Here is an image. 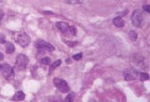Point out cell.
I'll list each match as a JSON object with an SVG mask.
<instances>
[{"instance_id":"cell-1","label":"cell","mask_w":150,"mask_h":102,"mask_svg":"<svg viewBox=\"0 0 150 102\" xmlns=\"http://www.w3.org/2000/svg\"><path fill=\"white\" fill-rule=\"evenodd\" d=\"M123 75L126 81H133L139 80L141 81H146L149 80V75L146 73L140 72L137 69L133 68H128L123 71Z\"/></svg>"},{"instance_id":"cell-2","label":"cell","mask_w":150,"mask_h":102,"mask_svg":"<svg viewBox=\"0 0 150 102\" xmlns=\"http://www.w3.org/2000/svg\"><path fill=\"white\" fill-rule=\"evenodd\" d=\"M29 63V58L23 54H19L16 58L15 67L18 71H24Z\"/></svg>"},{"instance_id":"cell-3","label":"cell","mask_w":150,"mask_h":102,"mask_svg":"<svg viewBox=\"0 0 150 102\" xmlns=\"http://www.w3.org/2000/svg\"><path fill=\"white\" fill-rule=\"evenodd\" d=\"M131 21L132 25L137 28H142L143 23L144 19L142 12L140 10H136L133 12L131 17Z\"/></svg>"},{"instance_id":"cell-4","label":"cell","mask_w":150,"mask_h":102,"mask_svg":"<svg viewBox=\"0 0 150 102\" xmlns=\"http://www.w3.org/2000/svg\"><path fill=\"white\" fill-rule=\"evenodd\" d=\"M53 83L55 87L61 92L65 93L69 91L70 89L67 81L59 78H54L53 79Z\"/></svg>"},{"instance_id":"cell-5","label":"cell","mask_w":150,"mask_h":102,"mask_svg":"<svg viewBox=\"0 0 150 102\" xmlns=\"http://www.w3.org/2000/svg\"><path fill=\"white\" fill-rule=\"evenodd\" d=\"M16 42L21 46L23 48H25L30 45L31 42V38L30 36L26 34L25 32H22L18 34L15 38Z\"/></svg>"},{"instance_id":"cell-6","label":"cell","mask_w":150,"mask_h":102,"mask_svg":"<svg viewBox=\"0 0 150 102\" xmlns=\"http://www.w3.org/2000/svg\"><path fill=\"white\" fill-rule=\"evenodd\" d=\"M3 75L6 80L10 81L14 79L15 72L13 68L8 64H4L3 65Z\"/></svg>"},{"instance_id":"cell-7","label":"cell","mask_w":150,"mask_h":102,"mask_svg":"<svg viewBox=\"0 0 150 102\" xmlns=\"http://www.w3.org/2000/svg\"><path fill=\"white\" fill-rule=\"evenodd\" d=\"M35 46L37 49L38 50H47L48 52H53L55 50V48L53 45L51 43L47 42L44 40H38L36 41L35 43Z\"/></svg>"},{"instance_id":"cell-8","label":"cell","mask_w":150,"mask_h":102,"mask_svg":"<svg viewBox=\"0 0 150 102\" xmlns=\"http://www.w3.org/2000/svg\"><path fill=\"white\" fill-rule=\"evenodd\" d=\"M56 26L63 33H68L70 26L67 23L63 21H58L56 23Z\"/></svg>"},{"instance_id":"cell-9","label":"cell","mask_w":150,"mask_h":102,"mask_svg":"<svg viewBox=\"0 0 150 102\" xmlns=\"http://www.w3.org/2000/svg\"><path fill=\"white\" fill-rule=\"evenodd\" d=\"M26 97L25 94L23 91H18L12 97V100L15 101H20L24 100Z\"/></svg>"},{"instance_id":"cell-10","label":"cell","mask_w":150,"mask_h":102,"mask_svg":"<svg viewBox=\"0 0 150 102\" xmlns=\"http://www.w3.org/2000/svg\"><path fill=\"white\" fill-rule=\"evenodd\" d=\"M112 23L115 26L118 28H123L125 26V21L121 16L115 18L112 20Z\"/></svg>"},{"instance_id":"cell-11","label":"cell","mask_w":150,"mask_h":102,"mask_svg":"<svg viewBox=\"0 0 150 102\" xmlns=\"http://www.w3.org/2000/svg\"><path fill=\"white\" fill-rule=\"evenodd\" d=\"M15 51V47L14 45L10 42L6 43V53L7 54H11Z\"/></svg>"},{"instance_id":"cell-12","label":"cell","mask_w":150,"mask_h":102,"mask_svg":"<svg viewBox=\"0 0 150 102\" xmlns=\"http://www.w3.org/2000/svg\"><path fill=\"white\" fill-rule=\"evenodd\" d=\"M62 60L61 59H58L56 60V61H55L54 62H53L52 64H51L50 65V71H49V74H51V73H52L53 72L54 69L57 68L58 67H59L61 64H62Z\"/></svg>"},{"instance_id":"cell-13","label":"cell","mask_w":150,"mask_h":102,"mask_svg":"<svg viewBox=\"0 0 150 102\" xmlns=\"http://www.w3.org/2000/svg\"><path fill=\"white\" fill-rule=\"evenodd\" d=\"M128 36L131 41H135L138 38V33L134 30H130L128 33Z\"/></svg>"},{"instance_id":"cell-14","label":"cell","mask_w":150,"mask_h":102,"mask_svg":"<svg viewBox=\"0 0 150 102\" xmlns=\"http://www.w3.org/2000/svg\"><path fill=\"white\" fill-rule=\"evenodd\" d=\"M74 98V95L73 93H71L68 94L67 97H66L64 102H73Z\"/></svg>"},{"instance_id":"cell-15","label":"cell","mask_w":150,"mask_h":102,"mask_svg":"<svg viewBox=\"0 0 150 102\" xmlns=\"http://www.w3.org/2000/svg\"><path fill=\"white\" fill-rule=\"evenodd\" d=\"M41 63L45 65H50L51 63V59L49 57H45L41 59Z\"/></svg>"},{"instance_id":"cell-16","label":"cell","mask_w":150,"mask_h":102,"mask_svg":"<svg viewBox=\"0 0 150 102\" xmlns=\"http://www.w3.org/2000/svg\"><path fill=\"white\" fill-rule=\"evenodd\" d=\"M68 33H69L70 35H73V36L76 35V33H77V29H76V28L75 27V26H70V27H69V30Z\"/></svg>"},{"instance_id":"cell-17","label":"cell","mask_w":150,"mask_h":102,"mask_svg":"<svg viewBox=\"0 0 150 102\" xmlns=\"http://www.w3.org/2000/svg\"><path fill=\"white\" fill-rule=\"evenodd\" d=\"M64 43H67L69 46H70V47H73L74 46L78 44V41H68V40H64Z\"/></svg>"},{"instance_id":"cell-18","label":"cell","mask_w":150,"mask_h":102,"mask_svg":"<svg viewBox=\"0 0 150 102\" xmlns=\"http://www.w3.org/2000/svg\"><path fill=\"white\" fill-rule=\"evenodd\" d=\"M83 57V53H78V54H76L74 55L73 56V58L76 60V61H79V60L81 59Z\"/></svg>"},{"instance_id":"cell-19","label":"cell","mask_w":150,"mask_h":102,"mask_svg":"<svg viewBox=\"0 0 150 102\" xmlns=\"http://www.w3.org/2000/svg\"><path fill=\"white\" fill-rule=\"evenodd\" d=\"M143 10L146 11L147 13H150V11H149V5H148V4H145V5H143Z\"/></svg>"},{"instance_id":"cell-20","label":"cell","mask_w":150,"mask_h":102,"mask_svg":"<svg viewBox=\"0 0 150 102\" xmlns=\"http://www.w3.org/2000/svg\"><path fill=\"white\" fill-rule=\"evenodd\" d=\"M65 3H73V4H74V3H81L82 1H64Z\"/></svg>"},{"instance_id":"cell-21","label":"cell","mask_w":150,"mask_h":102,"mask_svg":"<svg viewBox=\"0 0 150 102\" xmlns=\"http://www.w3.org/2000/svg\"><path fill=\"white\" fill-rule=\"evenodd\" d=\"M66 62H67V64H70L71 63V60L70 58H68L67 60H66Z\"/></svg>"},{"instance_id":"cell-22","label":"cell","mask_w":150,"mask_h":102,"mask_svg":"<svg viewBox=\"0 0 150 102\" xmlns=\"http://www.w3.org/2000/svg\"><path fill=\"white\" fill-rule=\"evenodd\" d=\"M3 59H4L3 55L1 53H0V61H2V60H3Z\"/></svg>"},{"instance_id":"cell-23","label":"cell","mask_w":150,"mask_h":102,"mask_svg":"<svg viewBox=\"0 0 150 102\" xmlns=\"http://www.w3.org/2000/svg\"><path fill=\"white\" fill-rule=\"evenodd\" d=\"M3 15H0V24H1V21L3 18Z\"/></svg>"},{"instance_id":"cell-24","label":"cell","mask_w":150,"mask_h":102,"mask_svg":"<svg viewBox=\"0 0 150 102\" xmlns=\"http://www.w3.org/2000/svg\"><path fill=\"white\" fill-rule=\"evenodd\" d=\"M2 69H3V65L1 63H0V71L2 70Z\"/></svg>"},{"instance_id":"cell-25","label":"cell","mask_w":150,"mask_h":102,"mask_svg":"<svg viewBox=\"0 0 150 102\" xmlns=\"http://www.w3.org/2000/svg\"><path fill=\"white\" fill-rule=\"evenodd\" d=\"M90 102H96L95 100H91L90 101Z\"/></svg>"},{"instance_id":"cell-26","label":"cell","mask_w":150,"mask_h":102,"mask_svg":"<svg viewBox=\"0 0 150 102\" xmlns=\"http://www.w3.org/2000/svg\"><path fill=\"white\" fill-rule=\"evenodd\" d=\"M52 102H56V101H52Z\"/></svg>"}]
</instances>
